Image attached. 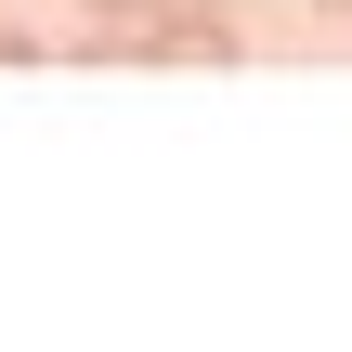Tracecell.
<instances>
[{
    "label": "cell",
    "instance_id": "1",
    "mask_svg": "<svg viewBox=\"0 0 352 352\" xmlns=\"http://www.w3.org/2000/svg\"><path fill=\"white\" fill-rule=\"evenodd\" d=\"M248 39H235V0H157L131 39H118V65H235Z\"/></svg>",
    "mask_w": 352,
    "mask_h": 352
},
{
    "label": "cell",
    "instance_id": "2",
    "mask_svg": "<svg viewBox=\"0 0 352 352\" xmlns=\"http://www.w3.org/2000/svg\"><path fill=\"white\" fill-rule=\"evenodd\" d=\"M26 52H39V39H26V26H13V13H0V65H26Z\"/></svg>",
    "mask_w": 352,
    "mask_h": 352
},
{
    "label": "cell",
    "instance_id": "3",
    "mask_svg": "<svg viewBox=\"0 0 352 352\" xmlns=\"http://www.w3.org/2000/svg\"><path fill=\"white\" fill-rule=\"evenodd\" d=\"M314 13H352V0H314Z\"/></svg>",
    "mask_w": 352,
    "mask_h": 352
}]
</instances>
